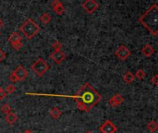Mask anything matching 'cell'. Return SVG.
Returning <instances> with one entry per match:
<instances>
[{
	"mask_svg": "<svg viewBox=\"0 0 158 133\" xmlns=\"http://www.w3.org/2000/svg\"><path fill=\"white\" fill-rule=\"evenodd\" d=\"M77 108L85 113H89L102 99L101 94L88 82L84 83L78 91L76 95L72 96Z\"/></svg>",
	"mask_w": 158,
	"mask_h": 133,
	"instance_id": "obj_1",
	"label": "cell"
},
{
	"mask_svg": "<svg viewBox=\"0 0 158 133\" xmlns=\"http://www.w3.org/2000/svg\"><path fill=\"white\" fill-rule=\"evenodd\" d=\"M139 22L153 35L158 34V6L152 5L140 18Z\"/></svg>",
	"mask_w": 158,
	"mask_h": 133,
	"instance_id": "obj_2",
	"label": "cell"
},
{
	"mask_svg": "<svg viewBox=\"0 0 158 133\" xmlns=\"http://www.w3.org/2000/svg\"><path fill=\"white\" fill-rule=\"evenodd\" d=\"M41 31V27L32 19H27L19 27V31L28 39L31 40L35 37Z\"/></svg>",
	"mask_w": 158,
	"mask_h": 133,
	"instance_id": "obj_3",
	"label": "cell"
},
{
	"mask_svg": "<svg viewBox=\"0 0 158 133\" xmlns=\"http://www.w3.org/2000/svg\"><path fill=\"white\" fill-rule=\"evenodd\" d=\"M50 69V66L48 63L43 59V58H38L31 66V69L38 76V77H43Z\"/></svg>",
	"mask_w": 158,
	"mask_h": 133,
	"instance_id": "obj_4",
	"label": "cell"
},
{
	"mask_svg": "<svg viewBox=\"0 0 158 133\" xmlns=\"http://www.w3.org/2000/svg\"><path fill=\"white\" fill-rule=\"evenodd\" d=\"M115 55H116V56H117L119 60L125 61V60H127V59L131 56V50H130L127 46L121 44V45H119V46L118 47V49L116 50Z\"/></svg>",
	"mask_w": 158,
	"mask_h": 133,
	"instance_id": "obj_5",
	"label": "cell"
},
{
	"mask_svg": "<svg viewBox=\"0 0 158 133\" xmlns=\"http://www.w3.org/2000/svg\"><path fill=\"white\" fill-rule=\"evenodd\" d=\"M81 6L85 12H87L88 14H92L99 7V5L95 0H85L82 3Z\"/></svg>",
	"mask_w": 158,
	"mask_h": 133,
	"instance_id": "obj_6",
	"label": "cell"
},
{
	"mask_svg": "<svg viewBox=\"0 0 158 133\" xmlns=\"http://www.w3.org/2000/svg\"><path fill=\"white\" fill-rule=\"evenodd\" d=\"M101 133H116L118 131L117 126L111 121V120H106L105 121L99 128Z\"/></svg>",
	"mask_w": 158,
	"mask_h": 133,
	"instance_id": "obj_7",
	"label": "cell"
},
{
	"mask_svg": "<svg viewBox=\"0 0 158 133\" xmlns=\"http://www.w3.org/2000/svg\"><path fill=\"white\" fill-rule=\"evenodd\" d=\"M12 73L15 75V77L17 78V80H18L19 81H24V80L28 77V71H27L21 65H19V66L14 69V71H13Z\"/></svg>",
	"mask_w": 158,
	"mask_h": 133,
	"instance_id": "obj_8",
	"label": "cell"
},
{
	"mask_svg": "<svg viewBox=\"0 0 158 133\" xmlns=\"http://www.w3.org/2000/svg\"><path fill=\"white\" fill-rule=\"evenodd\" d=\"M50 58L52 59V61L57 65L61 64L65 58H66V55L64 54V52H62V50L59 51H54L51 55H50Z\"/></svg>",
	"mask_w": 158,
	"mask_h": 133,
	"instance_id": "obj_9",
	"label": "cell"
},
{
	"mask_svg": "<svg viewBox=\"0 0 158 133\" xmlns=\"http://www.w3.org/2000/svg\"><path fill=\"white\" fill-rule=\"evenodd\" d=\"M124 102V98L121 94H116L114 96H112L109 100H108V104L110 105V106L112 107H117L118 106H120L122 103Z\"/></svg>",
	"mask_w": 158,
	"mask_h": 133,
	"instance_id": "obj_10",
	"label": "cell"
},
{
	"mask_svg": "<svg viewBox=\"0 0 158 133\" xmlns=\"http://www.w3.org/2000/svg\"><path fill=\"white\" fill-rule=\"evenodd\" d=\"M154 53H155V49H154V47H153L151 44H146L142 48V54H143L144 56H146V57L152 56L154 55Z\"/></svg>",
	"mask_w": 158,
	"mask_h": 133,
	"instance_id": "obj_11",
	"label": "cell"
},
{
	"mask_svg": "<svg viewBox=\"0 0 158 133\" xmlns=\"http://www.w3.org/2000/svg\"><path fill=\"white\" fill-rule=\"evenodd\" d=\"M8 42L10 43L11 46H13L16 44L21 43V36L18 32H12L8 37Z\"/></svg>",
	"mask_w": 158,
	"mask_h": 133,
	"instance_id": "obj_12",
	"label": "cell"
},
{
	"mask_svg": "<svg viewBox=\"0 0 158 133\" xmlns=\"http://www.w3.org/2000/svg\"><path fill=\"white\" fill-rule=\"evenodd\" d=\"M135 80V75L131 72V71H127L124 75H123V81H125V83L127 84H131Z\"/></svg>",
	"mask_w": 158,
	"mask_h": 133,
	"instance_id": "obj_13",
	"label": "cell"
},
{
	"mask_svg": "<svg viewBox=\"0 0 158 133\" xmlns=\"http://www.w3.org/2000/svg\"><path fill=\"white\" fill-rule=\"evenodd\" d=\"M49 114H50V116H51L52 118H54V119H58V118H60L62 112H61V110H60L58 107L54 106V107H52V108L50 109Z\"/></svg>",
	"mask_w": 158,
	"mask_h": 133,
	"instance_id": "obj_14",
	"label": "cell"
},
{
	"mask_svg": "<svg viewBox=\"0 0 158 133\" xmlns=\"http://www.w3.org/2000/svg\"><path fill=\"white\" fill-rule=\"evenodd\" d=\"M17 119H18V117H17V115H16L15 113H13V112H10L9 114L6 115V117H5L6 122L7 124H9V125H13V124L17 121Z\"/></svg>",
	"mask_w": 158,
	"mask_h": 133,
	"instance_id": "obj_15",
	"label": "cell"
},
{
	"mask_svg": "<svg viewBox=\"0 0 158 133\" xmlns=\"http://www.w3.org/2000/svg\"><path fill=\"white\" fill-rule=\"evenodd\" d=\"M147 127V130L151 132H156L158 129V124L156 121L155 120H151L150 122H148V124L146 125Z\"/></svg>",
	"mask_w": 158,
	"mask_h": 133,
	"instance_id": "obj_16",
	"label": "cell"
},
{
	"mask_svg": "<svg viewBox=\"0 0 158 133\" xmlns=\"http://www.w3.org/2000/svg\"><path fill=\"white\" fill-rule=\"evenodd\" d=\"M52 18H51V15L49 13H43L40 17V20L43 24H48L50 21H51Z\"/></svg>",
	"mask_w": 158,
	"mask_h": 133,
	"instance_id": "obj_17",
	"label": "cell"
},
{
	"mask_svg": "<svg viewBox=\"0 0 158 133\" xmlns=\"http://www.w3.org/2000/svg\"><path fill=\"white\" fill-rule=\"evenodd\" d=\"M53 10H54L55 13H56L57 15H62V14L65 12V7H64L63 4L60 2L56 6H55V7L53 8Z\"/></svg>",
	"mask_w": 158,
	"mask_h": 133,
	"instance_id": "obj_18",
	"label": "cell"
},
{
	"mask_svg": "<svg viewBox=\"0 0 158 133\" xmlns=\"http://www.w3.org/2000/svg\"><path fill=\"white\" fill-rule=\"evenodd\" d=\"M0 110H1V112H2L3 114H5V115H7V114H9L10 112H12L11 106H10L9 105H7V104H4V105L1 106Z\"/></svg>",
	"mask_w": 158,
	"mask_h": 133,
	"instance_id": "obj_19",
	"label": "cell"
},
{
	"mask_svg": "<svg viewBox=\"0 0 158 133\" xmlns=\"http://www.w3.org/2000/svg\"><path fill=\"white\" fill-rule=\"evenodd\" d=\"M16 92V87L13 84H9L6 87L5 89V93L6 94H12Z\"/></svg>",
	"mask_w": 158,
	"mask_h": 133,
	"instance_id": "obj_20",
	"label": "cell"
},
{
	"mask_svg": "<svg viewBox=\"0 0 158 133\" xmlns=\"http://www.w3.org/2000/svg\"><path fill=\"white\" fill-rule=\"evenodd\" d=\"M52 48L54 49V51H59L62 49V44L59 41H55L52 44Z\"/></svg>",
	"mask_w": 158,
	"mask_h": 133,
	"instance_id": "obj_21",
	"label": "cell"
},
{
	"mask_svg": "<svg viewBox=\"0 0 158 133\" xmlns=\"http://www.w3.org/2000/svg\"><path fill=\"white\" fill-rule=\"evenodd\" d=\"M146 76V73L143 70V69H138L136 71V78L139 79L140 81H143Z\"/></svg>",
	"mask_w": 158,
	"mask_h": 133,
	"instance_id": "obj_22",
	"label": "cell"
},
{
	"mask_svg": "<svg viewBox=\"0 0 158 133\" xmlns=\"http://www.w3.org/2000/svg\"><path fill=\"white\" fill-rule=\"evenodd\" d=\"M8 80H9V81L12 83V84H14V83H16V82H18L19 81L17 80V78L15 77V75L13 74V73H11L9 76H8Z\"/></svg>",
	"mask_w": 158,
	"mask_h": 133,
	"instance_id": "obj_23",
	"label": "cell"
},
{
	"mask_svg": "<svg viewBox=\"0 0 158 133\" xmlns=\"http://www.w3.org/2000/svg\"><path fill=\"white\" fill-rule=\"evenodd\" d=\"M151 82L155 85V86H157L158 85V75L156 74L152 79H151Z\"/></svg>",
	"mask_w": 158,
	"mask_h": 133,
	"instance_id": "obj_24",
	"label": "cell"
},
{
	"mask_svg": "<svg viewBox=\"0 0 158 133\" xmlns=\"http://www.w3.org/2000/svg\"><path fill=\"white\" fill-rule=\"evenodd\" d=\"M6 59V53L0 48V62L4 61Z\"/></svg>",
	"mask_w": 158,
	"mask_h": 133,
	"instance_id": "obj_25",
	"label": "cell"
},
{
	"mask_svg": "<svg viewBox=\"0 0 158 133\" xmlns=\"http://www.w3.org/2000/svg\"><path fill=\"white\" fill-rule=\"evenodd\" d=\"M6 96V94L5 91H3V89H2V90L0 91V101H2L3 99H5Z\"/></svg>",
	"mask_w": 158,
	"mask_h": 133,
	"instance_id": "obj_26",
	"label": "cell"
},
{
	"mask_svg": "<svg viewBox=\"0 0 158 133\" xmlns=\"http://www.w3.org/2000/svg\"><path fill=\"white\" fill-rule=\"evenodd\" d=\"M22 133H33V131H31V130H26V131H24Z\"/></svg>",
	"mask_w": 158,
	"mask_h": 133,
	"instance_id": "obj_27",
	"label": "cell"
},
{
	"mask_svg": "<svg viewBox=\"0 0 158 133\" xmlns=\"http://www.w3.org/2000/svg\"><path fill=\"white\" fill-rule=\"evenodd\" d=\"M2 26H3V21L0 19V28H2Z\"/></svg>",
	"mask_w": 158,
	"mask_h": 133,
	"instance_id": "obj_28",
	"label": "cell"
},
{
	"mask_svg": "<svg viewBox=\"0 0 158 133\" xmlns=\"http://www.w3.org/2000/svg\"><path fill=\"white\" fill-rule=\"evenodd\" d=\"M85 133H94V132H93V131H87Z\"/></svg>",
	"mask_w": 158,
	"mask_h": 133,
	"instance_id": "obj_29",
	"label": "cell"
},
{
	"mask_svg": "<svg viewBox=\"0 0 158 133\" xmlns=\"http://www.w3.org/2000/svg\"><path fill=\"white\" fill-rule=\"evenodd\" d=\"M1 90H2V88H1V87H0V91H1Z\"/></svg>",
	"mask_w": 158,
	"mask_h": 133,
	"instance_id": "obj_30",
	"label": "cell"
}]
</instances>
